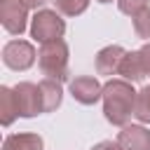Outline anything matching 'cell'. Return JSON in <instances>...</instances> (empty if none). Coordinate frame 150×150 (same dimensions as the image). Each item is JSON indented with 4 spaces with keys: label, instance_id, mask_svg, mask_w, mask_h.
I'll list each match as a JSON object with an SVG mask.
<instances>
[{
    "label": "cell",
    "instance_id": "7a4b0ae2",
    "mask_svg": "<svg viewBox=\"0 0 150 150\" xmlns=\"http://www.w3.org/2000/svg\"><path fill=\"white\" fill-rule=\"evenodd\" d=\"M23 2H26V5H35V2L40 5V2H45V0H23Z\"/></svg>",
    "mask_w": 150,
    "mask_h": 150
},
{
    "label": "cell",
    "instance_id": "6da1fadb",
    "mask_svg": "<svg viewBox=\"0 0 150 150\" xmlns=\"http://www.w3.org/2000/svg\"><path fill=\"white\" fill-rule=\"evenodd\" d=\"M61 30H63V23L59 21L56 14H52V12H42L40 16H35V23H33V35H35V38H40V40L56 38Z\"/></svg>",
    "mask_w": 150,
    "mask_h": 150
}]
</instances>
